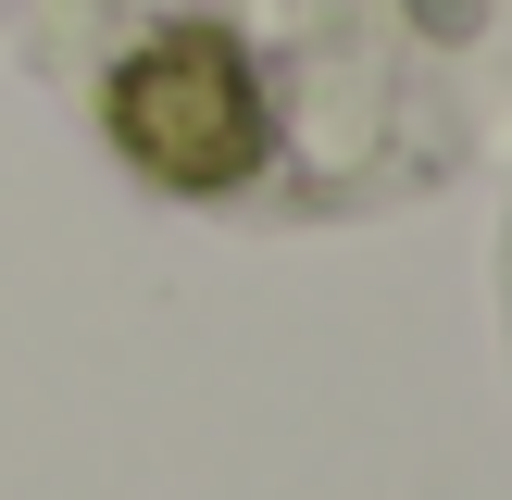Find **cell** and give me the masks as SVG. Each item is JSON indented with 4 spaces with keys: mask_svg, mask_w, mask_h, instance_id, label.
I'll use <instances>...</instances> for the list:
<instances>
[{
    "mask_svg": "<svg viewBox=\"0 0 512 500\" xmlns=\"http://www.w3.org/2000/svg\"><path fill=\"white\" fill-rule=\"evenodd\" d=\"M100 125H113V150L150 175V188H250L275 150V113H263V75L238 63V38L225 25H175V38H150L138 63H113V88H100Z\"/></svg>",
    "mask_w": 512,
    "mask_h": 500,
    "instance_id": "cell-1",
    "label": "cell"
}]
</instances>
